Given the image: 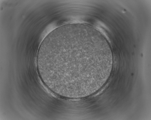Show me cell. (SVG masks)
I'll return each mask as SVG.
<instances>
[{
  "label": "cell",
  "instance_id": "6da1fadb",
  "mask_svg": "<svg viewBox=\"0 0 151 120\" xmlns=\"http://www.w3.org/2000/svg\"><path fill=\"white\" fill-rule=\"evenodd\" d=\"M41 61L55 90L75 93L98 85L103 62L97 34L69 29L48 37Z\"/></svg>",
  "mask_w": 151,
  "mask_h": 120
}]
</instances>
